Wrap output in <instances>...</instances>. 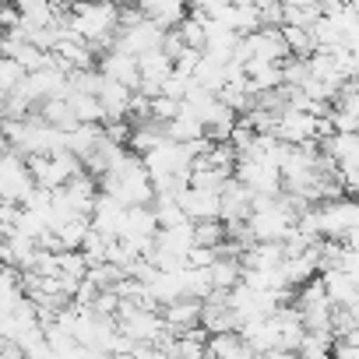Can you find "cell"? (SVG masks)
Segmentation results:
<instances>
[{"instance_id":"6da1fadb","label":"cell","mask_w":359,"mask_h":359,"mask_svg":"<svg viewBox=\"0 0 359 359\" xmlns=\"http://www.w3.org/2000/svg\"><path fill=\"white\" fill-rule=\"evenodd\" d=\"M180 212L187 222H222L219 219V191H201V187H184L176 194Z\"/></svg>"},{"instance_id":"7a4b0ae2","label":"cell","mask_w":359,"mask_h":359,"mask_svg":"<svg viewBox=\"0 0 359 359\" xmlns=\"http://www.w3.org/2000/svg\"><path fill=\"white\" fill-rule=\"evenodd\" d=\"M317 278H320L324 296H327L331 306H338V310H352V306H359V289H355V282H352L345 271L334 268V271H320Z\"/></svg>"},{"instance_id":"3957f363","label":"cell","mask_w":359,"mask_h":359,"mask_svg":"<svg viewBox=\"0 0 359 359\" xmlns=\"http://www.w3.org/2000/svg\"><path fill=\"white\" fill-rule=\"evenodd\" d=\"M158 313H162V320H165V327L172 334H187V331L201 327V303L198 299H187V296L169 303V306H162Z\"/></svg>"},{"instance_id":"277c9868","label":"cell","mask_w":359,"mask_h":359,"mask_svg":"<svg viewBox=\"0 0 359 359\" xmlns=\"http://www.w3.org/2000/svg\"><path fill=\"white\" fill-rule=\"evenodd\" d=\"M282 15H285V22H282V25L310 29V25L320 18V4H282Z\"/></svg>"},{"instance_id":"5b68a950","label":"cell","mask_w":359,"mask_h":359,"mask_svg":"<svg viewBox=\"0 0 359 359\" xmlns=\"http://www.w3.org/2000/svg\"><path fill=\"white\" fill-rule=\"evenodd\" d=\"M222 243H226V226L222 222H194V247L219 250Z\"/></svg>"},{"instance_id":"8992f818","label":"cell","mask_w":359,"mask_h":359,"mask_svg":"<svg viewBox=\"0 0 359 359\" xmlns=\"http://www.w3.org/2000/svg\"><path fill=\"white\" fill-rule=\"evenodd\" d=\"M134 359H169L158 345H134Z\"/></svg>"},{"instance_id":"52a82bcc","label":"cell","mask_w":359,"mask_h":359,"mask_svg":"<svg viewBox=\"0 0 359 359\" xmlns=\"http://www.w3.org/2000/svg\"><path fill=\"white\" fill-rule=\"evenodd\" d=\"M0 60H4V53H0Z\"/></svg>"}]
</instances>
